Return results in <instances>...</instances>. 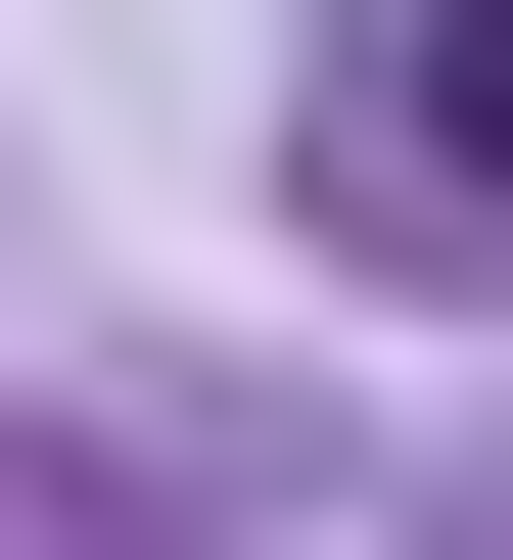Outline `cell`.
<instances>
[{
	"label": "cell",
	"mask_w": 513,
	"mask_h": 560,
	"mask_svg": "<svg viewBox=\"0 0 513 560\" xmlns=\"http://www.w3.org/2000/svg\"><path fill=\"white\" fill-rule=\"evenodd\" d=\"M327 140H374L420 234H513V0H374V47H327Z\"/></svg>",
	"instance_id": "6da1fadb"
}]
</instances>
